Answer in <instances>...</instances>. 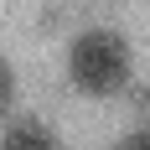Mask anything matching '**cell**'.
Wrapping results in <instances>:
<instances>
[{
	"label": "cell",
	"instance_id": "obj_4",
	"mask_svg": "<svg viewBox=\"0 0 150 150\" xmlns=\"http://www.w3.org/2000/svg\"><path fill=\"white\" fill-rule=\"evenodd\" d=\"M119 150H150V129H145V135H129Z\"/></svg>",
	"mask_w": 150,
	"mask_h": 150
},
{
	"label": "cell",
	"instance_id": "obj_3",
	"mask_svg": "<svg viewBox=\"0 0 150 150\" xmlns=\"http://www.w3.org/2000/svg\"><path fill=\"white\" fill-rule=\"evenodd\" d=\"M11 93H16V78H11V67H5V57H0V114L11 109Z\"/></svg>",
	"mask_w": 150,
	"mask_h": 150
},
{
	"label": "cell",
	"instance_id": "obj_1",
	"mask_svg": "<svg viewBox=\"0 0 150 150\" xmlns=\"http://www.w3.org/2000/svg\"><path fill=\"white\" fill-rule=\"evenodd\" d=\"M67 78L78 93L88 98H109L129 83V47L119 31H83L67 47Z\"/></svg>",
	"mask_w": 150,
	"mask_h": 150
},
{
	"label": "cell",
	"instance_id": "obj_2",
	"mask_svg": "<svg viewBox=\"0 0 150 150\" xmlns=\"http://www.w3.org/2000/svg\"><path fill=\"white\" fill-rule=\"evenodd\" d=\"M0 150H62L57 135L47 129L42 119H16L5 135H0Z\"/></svg>",
	"mask_w": 150,
	"mask_h": 150
}]
</instances>
